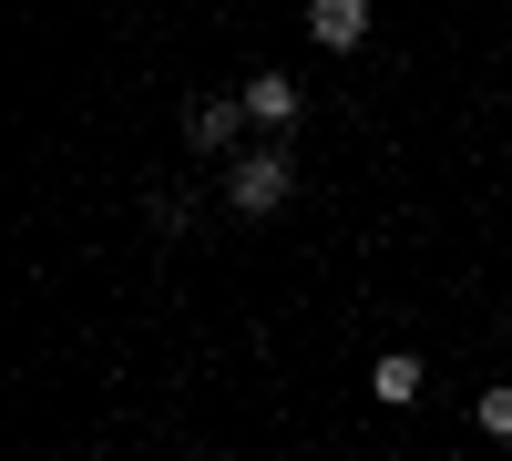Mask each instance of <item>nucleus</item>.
Wrapping results in <instances>:
<instances>
[{
    "mask_svg": "<svg viewBox=\"0 0 512 461\" xmlns=\"http://www.w3.org/2000/svg\"><path fill=\"white\" fill-rule=\"evenodd\" d=\"M420 390H431V369H420V349H379V359H369V400H379V410H410Z\"/></svg>",
    "mask_w": 512,
    "mask_h": 461,
    "instance_id": "nucleus-4",
    "label": "nucleus"
},
{
    "mask_svg": "<svg viewBox=\"0 0 512 461\" xmlns=\"http://www.w3.org/2000/svg\"><path fill=\"white\" fill-rule=\"evenodd\" d=\"M502 339H512V308H502Z\"/></svg>",
    "mask_w": 512,
    "mask_h": 461,
    "instance_id": "nucleus-7",
    "label": "nucleus"
},
{
    "mask_svg": "<svg viewBox=\"0 0 512 461\" xmlns=\"http://www.w3.org/2000/svg\"><path fill=\"white\" fill-rule=\"evenodd\" d=\"M308 41L318 52H359L369 41V0H308Z\"/></svg>",
    "mask_w": 512,
    "mask_h": 461,
    "instance_id": "nucleus-5",
    "label": "nucleus"
},
{
    "mask_svg": "<svg viewBox=\"0 0 512 461\" xmlns=\"http://www.w3.org/2000/svg\"><path fill=\"white\" fill-rule=\"evenodd\" d=\"M246 123H256L246 93H205V103L185 113V144H195V154H246Z\"/></svg>",
    "mask_w": 512,
    "mask_h": 461,
    "instance_id": "nucleus-2",
    "label": "nucleus"
},
{
    "mask_svg": "<svg viewBox=\"0 0 512 461\" xmlns=\"http://www.w3.org/2000/svg\"><path fill=\"white\" fill-rule=\"evenodd\" d=\"M236 93H246V113H256V123H267V134H287V123H297V113H308V93H297V72H246V82H236Z\"/></svg>",
    "mask_w": 512,
    "mask_h": 461,
    "instance_id": "nucleus-3",
    "label": "nucleus"
},
{
    "mask_svg": "<svg viewBox=\"0 0 512 461\" xmlns=\"http://www.w3.org/2000/svg\"><path fill=\"white\" fill-rule=\"evenodd\" d=\"M297 205V154L256 144V154H226V216H287Z\"/></svg>",
    "mask_w": 512,
    "mask_h": 461,
    "instance_id": "nucleus-1",
    "label": "nucleus"
},
{
    "mask_svg": "<svg viewBox=\"0 0 512 461\" xmlns=\"http://www.w3.org/2000/svg\"><path fill=\"white\" fill-rule=\"evenodd\" d=\"M472 431H482V441H512V380H492V390L472 400Z\"/></svg>",
    "mask_w": 512,
    "mask_h": 461,
    "instance_id": "nucleus-6",
    "label": "nucleus"
}]
</instances>
